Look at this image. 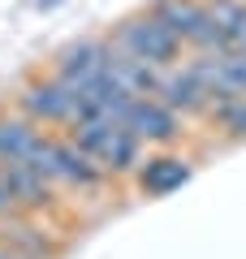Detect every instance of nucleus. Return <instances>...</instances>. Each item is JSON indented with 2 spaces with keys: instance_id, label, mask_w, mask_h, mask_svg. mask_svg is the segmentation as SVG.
I'll list each match as a JSON object with an SVG mask.
<instances>
[{
  "instance_id": "f257e3e1",
  "label": "nucleus",
  "mask_w": 246,
  "mask_h": 259,
  "mask_svg": "<svg viewBox=\"0 0 246 259\" xmlns=\"http://www.w3.org/2000/svg\"><path fill=\"white\" fill-rule=\"evenodd\" d=\"M5 104H9L18 117H26L30 125L52 130V134H65L69 125H78V121L91 117L87 100H82L78 91H69L65 82H56L48 69H35V74L18 78Z\"/></svg>"
},
{
  "instance_id": "f03ea898",
  "label": "nucleus",
  "mask_w": 246,
  "mask_h": 259,
  "mask_svg": "<svg viewBox=\"0 0 246 259\" xmlns=\"http://www.w3.org/2000/svg\"><path fill=\"white\" fill-rule=\"evenodd\" d=\"M30 168H39V173L61 190V199H65V194L100 199V194L112 190V177L104 173V168L95 164L69 134H44V147H39V156H35Z\"/></svg>"
},
{
  "instance_id": "7ed1b4c3",
  "label": "nucleus",
  "mask_w": 246,
  "mask_h": 259,
  "mask_svg": "<svg viewBox=\"0 0 246 259\" xmlns=\"http://www.w3.org/2000/svg\"><path fill=\"white\" fill-rule=\"evenodd\" d=\"M65 134H69L112 182H130V173L138 168V160H143V151H147L121 121H108V117H87V121H78V125H69Z\"/></svg>"
},
{
  "instance_id": "20e7f679",
  "label": "nucleus",
  "mask_w": 246,
  "mask_h": 259,
  "mask_svg": "<svg viewBox=\"0 0 246 259\" xmlns=\"http://www.w3.org/2000/svg\"><path fill=\"white\" fill-rule=\"evenodd\" d=\"M108 44L117 48L121 56L143 61V65H151V69H160V74L186 61V48L177 44V39L169 35V26H160L147 9H134V13H126V18L112 22Z\"/></svg>"
},
{
  "instance_id": "39448f33",
  "label": "nucleus",
  "mask_w": 246,
  "mask_h": 259,
  "mask_svg": "<svg viewBox=\"0 0 246 259\" xmlns=\"http://www.w3.org/2000/svg\"><path fill=\"white\" fill-rule=\"evenodd\" d=\"M160 26H169V35L186 48V56H203V52H225L216 22H212L208 0H151L147 5Z\"/></svg>"
},
{
  "instance_id": "423d86ee",
  "label": "nucleus",
  "mask_w": 246,
  "mask_h": 259,
  "mask_svg": "<svg viewBox=\"0 0 246 259\" xmlns=\"http://www.w3.org/2000/svg\"><path fill=\"white\" fill-rule=\"evenodd\" d=\"M108 56H112L108 35H78V39L61 44L48 56V74H52L56 82H65L69 91L82 95L108 74Z\"/></svg>"
},
{
  "instance_id": "0eeeda50",
  "label": "nucleus",
  "mask_w": 246,
  "mask_h": 259,
  "mask_svg": "<svg viewBox=\"0 0 246 259\" xmlns=\"http://www.w3.org/2000/svg\"><path fill=\"white\" fill-rule=\"evenodd\" d=\"M199 173V160L182 147H147L138 168L130 173V186H134L138 199H169L177 194L190 177Z\"/></svg>"
},
{
  "instance_id": "6e6552de",
  "label": "nucleus",
  "mask_w": 246,
  "mask_h": 259,
  "mask_svg": "<svg viewBox=\"0 0 246 259\" xmlns=\"http://www.w3.org/2000/svg\"><path fill=\"white\" fill-rule=\"evenodd\" d=\"M117 121L143 147H177V143L190 139V121H182L173 108H164L155 95H134Z\"/></svg>"
},
{
  "instance_id": "1a4fd4ad",
  "label": "nucleus",
  "mask_w": 246,
  "mask_h": 259,
  "mask_svg": "<svg viewBox=\"0 0 246 259\" xmlns=\"http://www.w3.org/2000/svg\"><path fill=\"white\" fill-rule=\"evenodd\" d=\"M0 242L18 259H65V250H69V242L44 216H22V212L0 221Z\"/></svg>"
},
{
  "instance_id": "9d476101",
  "label": "nucleus",
  "mask_w": 246,
  "mask_h": 259,
  "mask_svg": "<svg viewBox=\"0 0 246 259\" xmlns=\"http://www.w3.org/2000/svg\"><path fill=\"white\" fill-rule=\"evenodd\" d=\"M155 100L164 104V108H173L182 121H203V112H208V91L199 87V78L190 74V65H173V69H164L160 82H155Z\"/></svg>"
},
{
  "instance_id": "9b49d317",
  "label": "nucleus",
  "mask_w": 246,
  "mask_h": 259,
  "mask_svg": "<svg viewBox=\"0 0 246 259\" xmlns=\"http://www.w3.org/2000/svg\"><path fill=\"white\" fill-rule=\"evenodd\" d=\"M44 134H52V130L30 125L9 104H0V164H35L39 147H44Z\"/></svg>"
},
{
  "instance_id": "f8f14e48",
  "label": "nucleus",
  "mask_w": 246,
  "mask_h": 259,
  "mask_svg": "<svg viewBox=\"0 0 246 259\" xmlns=\"http://www.w3.org/2000/svg\"><path fill=\"white\" fill-rule=\"evenodd\" d=\"M203 125L216 134L225 147H246V95H220L208 104Z\"/></svg>"
},
{
  "instance_id": "ddd939ff",
  "label": "nucleus",
  "mask_w": 246,
  "mask_h": 259,
  "mask_svg": "<svg viewBox=\"0 0 246 259\" xmlns=\"http://www.w3.org/2000/svg\"><path fill=\"white\" fill-rule=\"evenodd\" d=\"M208 9L220 39H225V52L246 48V0H208Z\"/></svg>"
},
{
  "instance_id": "4468645a",
  "label": "nucleus",
  "mask_w": 246,
  "mask_h": 259,
  "mask_svg": "<svg viewBox=\"0 0 246 259\" xmlns=\"http://www.w3.org/2000/svg\"><path fill=\"white\" fill-rule=\"evenodd\" d=\"M216 61H220V74H225L229 91H233V95H246V48L216 52Z\"/></svg>"
},
{
  "instance_id": "2eb2a0df",
  "label": "nucleus",
  "mask_w": 246,
  "mask_h": 259,
  "mask_svg": "<svg viewBox=\"0 0 246 259\" xmlns=\"http://www.w3.org/2000/svg\"><path fill=\"white\" fill-rule=\"evenodd\" d=\"M5 216H13V203H9V194H5V182H0V221Z\"/></svg>"
},
{
  "instance_id": "dca6fc26",
  "label": "nucleus",
  "mask_w": 246,
  "mask_h": 259,
  "mask_svg": "<svg viewBox=\"0 0 246 259\" xmlns=\"http://www.w3.org/2000/svg\"><path fill=\"white\" fill-rule=\"evenodd\" d=\"M0 259H18V255H13V250L5 246V242H0Z\"/></svg>"
}]
</instances>
